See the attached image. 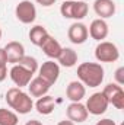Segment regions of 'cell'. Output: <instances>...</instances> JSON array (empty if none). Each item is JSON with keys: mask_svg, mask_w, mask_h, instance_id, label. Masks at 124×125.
<instances>
[{"mask_svg": "<svg viewBox=\"0 0 124 125\" xmlns=\"http://www.w3.org/2000/svg\"><path fill=\"white\" fill-rule=\"evenodd\" d=\"M67 36L70 39V42H73L74 45H80V44H85L89 33H88V26L82 22H74L69 26V31H67Z\"/></svg>", "mask_w": 124, "mask_h": 125, "instance_id": "30bf717a", "label": "cell"}, {"mask_svg": "<svg viewBox=\"0 0 124 125\" xmlns=\"http://www.w3.org/2000/svg\"><path fill=\"white\" fill-rule=\"evenodd\" d=\"M38 4H41L42 7H50V6H53L54 3H56V0H35Z\"/></svg>", "mask_w": 124, "mask_h": 125, "instance_id": "d4e9b609", "label": "cell"}, {"mask_svg": "<svg viewBox=\"0 0 124 125\" xmlns=\"http://www.w3.org/2000/svg\"><path fill=\"white\" fill-rule=\"evenodd\" d=\"M18 122L19 118L13 111L0 108V125H18Z\"/></svg>", "mask_w": 124, "mask_h": 125, "instance_id": "44dd1931", "label": "cell"}, {"mask_svg": "<svg viewBox=\"0 0 124 125\" xmlns=\"http://www.w3.org/2000/svg\"><path fill=\"white\" fill-rule=\"evenodd\" d=\"M88 12H89V6L86 1H82V0H64L60 6V13L63 18L74 19L76 22L86 18Z\"/></svg>", "mask_w": 124, "mask_h": 125, "instance_id": "3957f363", "label": "cell"}, {"mask_svg": "<svg viewBox=\"0 0 124 125\" xmlns=\"http://www.w3.org/2000/svg\"><path fill=\"white\" fill-rule=\"evenodd\" d=\"M38 73H39L38 77H41L50 86H53V84H56V82L60 77V65L53 60H48V61L42 62L41 67H38Z\"/></svg>", "mask_w": 124, "mask_h": 125, "instance_id": "ba28073f", "label": "cell"}, {"mask_svg": "<svg viewBox=\"0 0 124 125\" xmlns=\"http://www.w3.org/2000/svg\"><path fill=\"white\" fill-rule=\"evenodd\" d=\"M93 10L99 19H108L115 15V3L112 0H95L93 1Z\"/></svg>", "mask_w": 124, "mask_h": 125, "instance_id": "4fadbf2b", "label": "cell"}, {"mask_svg": "<svg viewBox=\"0 0 124 125\" xmlns=\"http://www.w3.org/2000/svg\"><path fill=\"white\" fill-rule=\"evenodd\" d=\"M15 16L19 22L28 25L32 23L35 19H37V9H35V4L29 1V0H22L16 4V9H15Z\"/></svg>", "mask_w": 124, "mask_h": 125, "instance_id": "5b68a950", "label": "cell"}, {"mask_svg": "<svg viewBox=\"0 0 124 125\" xmlns=\"http://www.w3.org/2000/svg\"><path fill=\"white\" fill-rule=\"evenodd\" d=\"M48 36H50V33H48V31L42 25H35L34 28H31V31H29V39H31L32 44L37 45V47H41L42 42Z\"/></svg>", "mask_w": 124, "mask_h": 125, "instance_id": "ffe728a7", "label": "cell"}, {"mask_svg": "<svg viewBox=\"0 0 124 125\" xmlns=\"http://www.w3.org/2000/svg\"><path fill=\"white\" fill-rule=\"evenodd\" d=\"M85 106H86L88 114L98 116V115H102V114L107 112L110 103H108V100L105 99V96H104L102 92H96V93L91 94V96L88 97Z\"/></svg>", "mask_w": 124, "mask_h": 125, "instance_id": "52a82bcc", "label": "cell"}, {"mask_svg": "<svg viewBox=\"0 0 124 125\" xmlns=\"http://www.w3.org/2000/svg\"><path fill=\"white\" fill-rule=\"evenodd\" d=\"M4 54H6L7 62L18 64L19 60L25 55V47L21 42H18V41H10L4 47Z\"/></svg>", "mask_w": 124, "mask_h": 125, "instance_id": "7c38bea8", "label": "cell"}, {"mask_svg": "<svg viewBox=\"0 0 124 125\" xmlns=\"http://www.w3.org/2000/svg\"><path fill=\"white\" fill-rule=\"evenodd\" d=\"M102 93L105 96V99L108 100L110 105H112L117 109H123L124 108V90L123 87L117 83H110L104 87Z\"/></svg>", "mask_w": 124, "mask_h": 125, "instance_id": "8992f818", "label": "cell"}, {"mask_svg": "<svg viewBox=\"0 0 124 125\" xmlns=\"http://www.w3.org/2000/svg\"><path fill=\"white\" fill-rule=\"evenodd\" d=\"M9 76H10L12 82H13L18 87H25V86L29 84V82L32 80V76H34V74H32L29 70L24 68L22 65L13 64V67H12L10 71H9Z\"/></svg>", "mask_w": 124, "mask_h": 125, "instance_id": "9c48e42d", "label": "cell"}, {"mask_svg": "<svg viewBox=\"0 0 124 125\" xmlns=\"http://www.w3.org/2000/svg\"><path fill=\"white\" fill-rule=\"evenodd\" d=\"M6 77H7V67H6V64H3V65H0V82H4Z\"/></svg>", "mask_w": 124, "mask_h": 125, "instance_id": "cb8c5ba5", "label": "cell"}, {"mask_svg": "<svg viewBox=\"0 0 124 125\" xmlns=\"http://www.w3.org/2000/svg\"><path fill=\"white\" fill-rule=\"evenodd\" d=\"M57 60H59L57 64H60V65H63V67L70 68V67L76 65V62H77V54H76V51H74L73 48L66 47V48H63L62 50V52H60V55H59Z\"/></svg>", "mask_w": 124, "mask_h": 125, "instance_id": "d6986e66", "label": "cell"}, {"mask_svg": "<svg viewBox=\"0 0 124 125\" xmlns=\"http://www.w3.org/2000/svg\"><path fill=\"white\" fill-rule=\"evenodd\" d=\"M6 102L16 114L21 115H26L34 109L32 97L25 93L21 87H10L6 92Z\"/></svg>", "mask_w": 124, "mask_h": 125, "instance_id": "7a4b0ae2", "label": "cell"}, {"mask_svg": "<svg viewBox=\"0 0 124 125\" xmlns=\"http://www.w3.org/2000/svg\"><path fill=\"white\" fill-rule=\"evenodd\" d=\"M1 35H3V32H1V28H0V39H1Z\"/></svg>", "mask_w": 124, "mask_h": 125, "instance_id": "f546056e", "label": "cell"}, {"mask_svg": "<svg viewBox=\"0 0 124 125\" xmlns=\"http://www.w3.org/2000/svg\"><path fill=\"white\" fill-rule=\"evenodd\" d=\"M104 67L99 62H82L77 67V77L83 86L98 87L104 82Z\"/></svg>", "mask_w": 124, "mask_h": 125, "instance_id": "6da1fadb", "label": "cell"}, {"mask_svg": "<svg viewBox=\"0 0 124 125\" xmlns=\"http://www.w3.org/2000/svg\"><path fill=\"white\" fill-rule=\"evenodd\" d=\"M57 125H74V122H72L70 119H64V121H60Z\"/></svg>", "mask_w": 124, "mask_h": 125, "instance_id": "83f0119b", "label": "cell"}, {"mask_svg": "<svg viewBox=\"0 0 124 125\" xmlns=\"http://www.w3.org/2000/svg\"><path fill=\"white\" fill-rule=\"evenodd\" d=\"M19 65H22L24 68H26V70H29L32 74L35 73V71H38V61H37V58H34L31 55H24L19 62H18Z\"/></svg>", "mask_w": 124, "mask_h": 125, "instance_id": "7402d4cb", "label": "cell"}, {"mask_svg": "<svg viewBox=\"0 0 124 125\" xmlns=\"http://www.w3.org/2000/svg\"><path fill=\"white\" fill-rule=\"evenodd\" d=\"M35 109H37V112L41 114V115H50V114H53L54 109H56L54 97H53V96H48V94L38 97V100H37V103H35Z\"/></svg>", "mask_w": 124, "mask_h": 125, "instance_id": "ac0fdd59", "label": "cell"}, {"mask_svg": "<svg viewBox=\"0 0 124 125\" xmlns=\"http://www.w3.org/2000/svg\"><path fill=\"white\" fill-rule=\"evenodd\" d=\"M123 73H124V67H120V68H117V71H115V80H117V84H123L124 83V77H123Z\"/></svg>", "mask_w": 124, "mask_h": 125, "instance_id": "603a6c76", "label": "cell"}, {"mask_svg": "<svg viewBox=\"0 0 124 125\" xmlns=\"http://www.w3.org/2000/svg\"><path fill=\"white\" fill-rule=\"evenodd\" d=\"M85 94H86V87L77 80L70 82L66 87V96L72 102H80L85 97Z\"/></svg>", "mask_w": 124, "mask_h": 125, "instance_id": "9a60e30c", "label": "cell"}, {"mask_svg": "<svg viewBox=\"0 0 124 125\" xmlns=\"http://www.w3.org/2000/svg\"><path fill=\"white\" fill-rule=\"evenodd\" d=\"M50 87H51V86H50L45 80H42L41 77H35V79H32L31 82H29V84H28L29 93H31V96H34V97L45 96V94L48 93Z\"/></svg>", "mask_w": 124, "mask_h": 125, "instance_id": "e0dca14e", "label": "cell"}, {"mask_svg": "<svg viewBox=\"0 0 124 125\" xmlns=\"http://www.w3.org/2000/svg\"><path fill=\"white\" fill-rule=\"evenodd\" d=\"M7 60H6V54H4V48H0V65L6 64Z\"/></svg>", "mask_w": 124, "mask_h": 125, "instance_id": "4316f807", "label": "cell"}, {"mask_svg": "<svg viewBox=\"0 0 124 125\" xmlns=\"http://www.w3.org/2000/svg\"><path fill=\"white\" fill-rule=\"evenodd\" d=\"M95 58L99 62H114L120 58L118 47L110 41H101L95 48Z\"/></svg>", "mask_w": 124, "mask_h": 125, "instance_id": "277c9868", "label": "cell"}, {"mask_svg": "<svg viewBox=\"0 0 124 125\" xmlns=\"http://www.w3.org/2000/svg\"><path fill=\"white\" fill-rule=\"evenodd\" d=\"M39 48L44 51V54H45L48 58H54V60L59 58V55H60V52H62V50H63V47L60 45V42H59L57 39H54L51 35L42 42V45H41Z\"/></svg>", "mask_w": 124, "mask_h": 125, "instance_id": "2e32d148", "label": "cell"}, {"mask_svg": "<svg viewBox=\"0 0 124 125\" xmlns=\"http://www.w3.org/2000/svg\"><path fill=\"white\" fill-rule=\"evenodd\" d=\"M95 125H117L112 119H110V118H104V119H101V121H98Z\"/></svg>", "mask_w": 124, "mask_h": 125, "instance_id": "484cf974", "label": "cell"}, {"mask_svg": "<svg viewBox=\"0 0 124 125\" xmlns=\"http://www.w3.org/2000/svg\"><path fill=\"white\" fill-rule=\"evenodd\" d=\"M66 115H67V119H70L74 124L85 122L89 116V114L86 111V106L80 102H72L66 109Z\"/></svg>", "mask_w": 124, "mask_h": 125, "instance_id": "8fae6325", "label": "cell"}, {"mask_svg": "<svg viewBox=\"0 0 124 125\" xmlns=\"http://www.w3.org/2000/svg\"><path fill=\"white\" fill-rule=\"evenodd\" d=\"M108 23L104 21V19H93L89 25V29H88V33L91 35V38L95 39V41H104L107 36H108Z\"/></svg>", "mask_w": 124, "mask_h": 125, "instance_id": "5bb4252c", "label": "cell"}, {"mask_svg": "<svg viewBox=\"0 0 124 125\" xmlns=\"http://www.w3.org/2000/svg\"><path fill=\"white\" fill-rule=\"evenodd\" d=\"M25 125H42V122H39V121H37V119H31V121H28Z\"/></svg>", "mask_w": 124, "mask_h": 125, "instance_id": "f1b7e54d", "label": "cell"}]
</instances>
